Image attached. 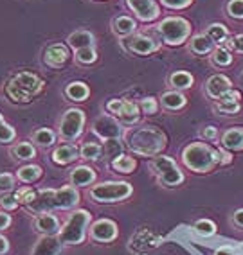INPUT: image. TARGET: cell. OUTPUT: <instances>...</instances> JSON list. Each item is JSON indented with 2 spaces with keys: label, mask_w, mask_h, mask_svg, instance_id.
Segmentation results:
<instances>
[{
  "label": "cell",
  "mask_w": 243,
  "mask_h": 255,
  "mask_svg": "<svg viewBox=\"0 0 243 255\" xmlns=\"http://www.w3.org/2000/svg\"><path fill=\"white\" fill-rule=\"evenodd\" d=\"M81 200L78 189L74 185H65L61 189H41L36 198L25 207L27 212L38 216L51 210H70L76 209Z\"/></svg>",
  "instance_id": "1"
},
{
  "label": "cell",
  "mask_w": 243,
  "mask_h": 255,
  "mask_svg": "<svg viewBox=\"0 0 243 255\" xmlns=\"http://www.w3.org/2000/svg\"><path fill=\"white\" fill-rule=\"evenodd\" d=\"M126 147L133 155L139 156H159L166 147V135L155 126H133L124 133Z\"/></svg>",
  "instance_id": "2"
},
{
  "label": "cell",
  "mask_w": 243,
  "mask_h": 255,
  "mask_svg": "<svg viewBox=\"0 0 243 255\" xmlns=\"http://www.w3.org/2000/svg\"><path fill=\"white\" fill-rule=\"evenodd\" d=\"M182 162L195 173H211L216 165H222L220 149H213L206 142H193L184 147Z\"/></svg>",
  "instance_id": "3"
},
{
  "label": "cell",
  "mask_w": 243,
  "mask_h": 255,
  "mask_svg": "<svg viewBox=\"0 0 243 255\" xmlns=\"http://www.w3.org/2000/svg\"><path fill=\"white\" fill-rule=\"evenodd\" d=\"M90 219L92 218L87 210H74V212H70L69 218L65 219V223L61 225L60 234H58L60 241L69 246L85 243V239L88 236Z\"/></svg>",
  "instance_id": "4"
},
{
  "label": "cell",
  "mask_w": 243,
  "mask_h": 255,
  "mask_svg": "<svg viewBox=\"0 0 243 255\" xmlns=\"http://www.w3.org/2000/svg\"><path fill=\"white\" fill-rule=\"evenodd\" d=\"M43 88V81L32 72H20L9 81L5 92L14 103H29Z\"/></svg>",
  "instance_id": "5"
},
{
  "label": "cell",
  "mask_w": 243,
  "mask_h": 255,
  "mask_svg": "<svg viewBox=\"0 0 243 255\" xmlns=\"http://www.w3.org/2000/svg\"><path fill=\"white\" fill-rule=\"evenodd\" d=\"M133 194V187L128 182H103L92 185L88 198L96 203H117L128 200Z\"/></svg>",
  "instance_id": "6"
},
{
  "label": "cell",
  "mask_w": 243,
  "mask_h": 255,
  "mask_svg": "<svg viewBox=\"0 0 243 255\" xmlns=\"http://www.w3.org/2000/svg\"><path fill=\"white\" fill-rule=\"evenodd\" d=\"M157 32L168 45H182L191 36V23L182 16H168L157 25Z\"/></svg>",
  "instance_id": "7"
},
{
  "label": "cell",
  "mask_w": 243,
  "mask_h": 255,
  "mask_svg": "<svg viewBox=\"0 0 243 255\" xmlns=\"http://www.w3.org/2000/svg\"><path fill=\"white\" fill-rule=\"evenodd\" d=\"M152 173L155 174L157 182L164 187H179L184 183V173L170 156H155L152 162Z\"/></svg>",
  "instance_id": "8"
},
{
  "label": "cell",
  "mask_w": 243,
  "mask_h": 255,
  "mask_svg": "<svg viewBox=\"0 0 243 255\" xmlns=\"http://www.w3.org/2000/svg\"><path fill=\"white\" fill-rule=\"evenodd\" d=\"M83 126H85V114H83V110H67L60 121V137L67 142L76 140L83 133Z\"/></svg>",
  "instance_id": "9"
},
{
  "label": "cell",
  "mask_w": 243,
  "mask_h": 255,
  "mask_svg": "<svg viewBox=\"0 0 243 255\" xmlns=\"http://www.w3.org/2000/svg\"><path fill=\"white\" fill-rule=\"evenodd\" d=\"M92 131L103 140H112V138H119L123 135V124L110 115H99L92 124Z\"/></svg>",
  "instance_id": "10"
},
{
  "label": "cell",
  "mask_w": 243,
  "mask_h": 255,
  "mask_svg": "<svg viewBox=\"0 0 243 255\" xmlns=\"http://www.w3.org/2000/svg\"><path fill=\"white\" fill-rule=\"evenodd\" d=\"M106 110L110 114L117 115V117L126 124H133L139 121V115H141V108H139L137 103L133 101H124V99H112L108 105H106Z\"/></svg>",
  "instance_id": "11"
},
{
  "label": "cell",
  "mask_w": 243,
  "mask_h": 255,
  "mask_svg": "<svg viewBox=\"0 0 243 255\" xmlns=\"http://www.w3.org/2000/svg\"><path fill=\"white\" fill-rule=\"evenodd\" d=\"M88 236H90L92 241L97 243H112L117 239L119 236V230H117V223L112 221V219H97L96 223L90 225V230H88Z\"/></svg>",
  "instance_id": "12"
},
{
  "label": "cell",
  "mask_w": 243,
  "mask_h": 255,
  "mask_svg": "<svg viewBox=\"0 0 243 255\" xmlns=\"http://www.w3.org/2000/svg\"><path fill=\"white\" fill-rule=\"evenodd\" d=\"M126 4L142 22H153L161 14V7L155 0H126Z\"/></svg>",
  "instance_id": "13"
},
{
  "label": "cell",
  "mask_w": 243,
  "mask_h": 255,
  "mask_svg": "<svg viewBox=\"0 0 243 255\" xmlns=\"http://www.w3.org/2000/svg\"><path fill=\"white\" fill-rule=\"evenodd\" d=\"M159 47H161L159 41L150 36H144V34H132V36H128V40H126V49L141 56L157 52Z\"/></svg>",
  "instance_id": "14"
},
{
  "label": "cell",
  "mask_w": 243,
  "mask_h": 255,
  "mask_svg": "<svg viewBox=\"0 0 243 255\" xmlns=\"http://www.w3.org/2000/svg\"><path fill=\"white\" fill-rule=\"evenodd\" d=\"M63 246L58 236H41L32 246L31 255H61Z\"/></svg>",
  "instance_id": "15"
},
{
  "label": "cell",
  "mask_w": 243,
  "mask_h": 255,
  "mask_svg": "<svg viewBox=\"0 0 243 255\" xmlns=\"http://www.w3.org/2000/svg\"><path fill=\"white\" fill-rule=\"evenodd\" d=\"M34 230H36L40 236H58L61 230L60 219L56 218L51 212H45V214H38L34 216Z\"/></svg>",
  "instance_id": "16"
},
{
  "label": "cell",
  "mask_w": 243,
  "mask_h": 255,
  "mask_svg": "<svg viewBox=\"0 0 243 255\" xmlns=\"http://www.w3.org/2000/svg\"><path fill=\"white\" fill-rule=\"evenodd\" d=\"M231 88H233V85H231V79L227 78V76H224V74H215V76H211V78L207 79V83H206L207 96L211 97V99H215V101L220 99L225 92H229Z\"/></svg>",
  "instance_id": "17"
},
{
  "label": "cell",
  "mask_w": 243,
  "mask_h": 255,
  "mask_svg": "<svg viewBox=\"0 0 243 255\" xmlns=\"http://www.w3.org/2000/svg\"><path fill=\"white\" fill-rule=\"evenodd\" d=\"M69 59V49L61 43H54V45H49L43 52V61H45L49 67L52 69H58L61 65L67 63Z\"/></svg>",
  "instance_id": "18"
},
{
  "label": "cell",
  "mask_w": 243,
  "mask_h": 255,
  "mask_svg": "<svg viewBox=\"0 0 243 255\" xmlns=\"http://www.w3.org/2000/svg\"><path fill=\"white\" fill-rule=\"evenodd\" d=\"M96 171L90 165H78L70 171V185L74 187H88L96 182Z\"/></svg>",
  "instance_id": "19"
},
{
  "label": "cell",
  "mask_w": 243,
  "mask_h": 255,
  "mask_svg": "<svg viewBox=\"0 0 243 255\" xmlns=\"http://www.w3.org/2000/svg\"><path fill=\"white\" fill-rule=\"evenodd\" d=\"M76 158H81V156H79V149L72 144H61L52 151V162L58 165L72 164Z\"/></svg>",
  "instance_id": "20"
},
{
  "label": "cell",
  "mask_w": 243,
  "mask_h": 255,
  "mask_svg": "<svg viewBox=\"0 0 243 255\" xmlns=\"http://www.w3.org/2000/svg\"><path fill=\"white\" fill-rule=\"evenodd\" d=\"M222 147L229 151H242L243 149V128H231L222 133L220 137Z\"/></svg>",
  "instance_id": "21"
},
{
  "label": "cell",
  "mask_w": 243,
  "mask_h": 255,
  "mask_svg": "<svg viewBox=\"0 0 243 255\" xmlns=\"http://www.w3.org/2000/svg\"><path fill=\"white\" fill-rule=\"evenodd\" d=\"M112 29L117 36L124 38V36H132L133 31L137 29V23L135 20L130 18V16H117V18L112 22Z\"/></svg>",
  "instance_id": "22"
},
{
  "label": "cell",
  "mask_w": 243,
  "mask_h": 255,
  "mask_svg": "<svg viewBox=\"0 0 243 255\" xmlns=\"http://www.w3.org/2000/svg\"><path fill=\"white\" fill-rule=\"evenodd\" d=\"M65 96L69 97L70 101H76V103H81L90 96V88L85 85L83 81H72L67 85L65 88Z\"/></svg>",
  "instance_id": "23"
},
{
  "label": "cell",
  "mask_w": 243,
  "mask_h": 255,
  "mask_svg": "<svg viewBox=\"0 0 243 255\" xmlns=\"http://www.w3.org/2000/svg\"><path fill=\"white\" fill-rule=\"evenodd\" d=\"M161 103L166 110H180L186 106L188 99H186V96H184L182 92L173 90V92H166V94H162Z\"/></svg>",
  "instance_id": "24"
},
{
  "label": "cell",
  "mask_w": 243,
  "mask_h": 255,
  "mask_svg": "<svg viewBox=\"0 0 243 255\" xmlns=\"http://www.w3.org/2000/svg\"><path fill=\"white\" fill-rule=\"evenodd\" d=\"M215 50V43L207 34H197L195 38H191V52L198 56L209 54Z\"/></svg>",
  "instance_id": "25"
},
{
  "label": "cell",
  "mask_w": 243,
  "mask_h": 255,
  "mask_svg": "<svg viewBox=\"0 0 243 255\" xmlns=\"http://www.w3.org/2000/svg\"><path fill=\"white\" fill-rule=\"evenodd\" d=\"M67 41H69V45L74 50H79V49H85V47L94 45V34L88 31H76L70 34Z\"/></svg>",
  "instance_id": "26"
},
{
  "label": "cell",
  "mask_w": 243,
  "mask_h": 255,
  "mask_svg": "<svg viewBox=\"0 0 243 255\" xmlns=\"http://www.w3.org/2000/svg\"><path fill=\"white\" fill-rule=\"evenodd\" d=\"M11 155L16 160H32L36 156V147L31 142H16L11 147Z\"/></svg>",
  "instance_id": "27"
},
{
  "label": "cell",
  "mask_w": 243,
  "mask_h": 255,
  "mask_svg": "<svg viewBox=\"0 0 243 255\" xmlns=\"http://www.w3.org/2000/svg\"><path fill=\"white\" fill-rule=\"evenodd\" d=\"M195 79L189 72L186 70H179V72H173L170 76V85L175 88V90H186V88H191Z\"/></svg>",
  "instance_id": "28"
},
{
  "label": "cell",
  "mask_w": 243,
  "mask_h": 255,
  "mask_svg": "<svg viewBox=\"0 0 243 255\" xmlns=\"http://www.w3.org/2000/svg\"><path fill=\"white\" fill-rule=\"evenodd\" d=\"M41 167L40 165H23V167L18 169V173H16V178H18L22 183H34L36 180H40L41 178Z\"/></svg>",
  "instance_id": "29"
},
{
  "label": "cell",
  "mask_w": 243,
  "mask_h": 255,
  "mask_svg": "<svg viewBox=\"0 0 243 255\" xmlns=\"http://www.w3.org/2000/svg\"><path fill=\"white\" fill-rule=\"evenodd\" d=\"M32 142L40 147H51L52 144L56 142V133L49 128H41V129H36L32 133Z\"/></svg>",
  "instance_id": "30"
},
{
  "label": "cell",
  "mask_w": 243,
  "mask_h": 255,
  "mask_svg": "<svg viewBox=\"0 0 243 255\" xmlns=\"http://www.w3.org/2000/svg\"><path fill=\"white\" fill-rule=\"evenodd\" d=\"M112 167H114V171H117V173L128 174V173H133V171H135L137 162L128 155H121L115 160H112Z\"/></svg>",
  "instance_id": "31"
},
{
  "label": "cell",
  "mask_w": 243,
  "mask_h": 255,
  "mask_svg": "<svg viewBox=\"0 0 243 255\" xmlns=\"http://www.w3.org/2000/svg\"><path fill=\"white\" fill-rule=\"evenodd\" d=\"M207 36L211 38L213 43H225L227 41V38H229V31H227V27H225L224 23H211L209 27H207Z\"/></svg>",
  "instance_id": "32"
},
{
  "label": "cell",
  "mask_w": 243,
  "mask_h": 255,
  "mask_svg": "<svg viewBox=\"0 0 243 255\" xmlns=\"http://www.w3.org/2000/svg\"><path fill=\"white\" fill-rule=\"evenodd\" d=\"M101 155H103V146H99L96 142H87V144H83L81 149H79V156L85 160H90V162L99 160Z\"/></svg>",
  "instance_id": "33"
},
{
  "label": "cell",
  "mask_w": 243,
  "mask_h": 255,
  "mask_svg": "<svg viewBox=\"0 0 243 255\" xmlns=\"http://www.w3.org/2000/svg\"><path fill=\"white\" fill-rule=\"evenodd\" d=\"M211 54V61L215 67H227L233 61V56H231V52L225 47H218V49L213 50Z\"/></svg>",
  "instance_id": "34"
},
{
  "label": "cell",
  "mask_w": 243,
  "mask_h": 255,
  "mask_svg": "<svg viewBox=\"0 0 243 255\" xmlns=\"http://www.w3.org/2000/svg\"><path fill=\"white\" fill-rule=\"evenodd\" d=\"M193 228H195V232L198 236L202 237H211L216 234V225L213 223L211 219H198L197 223L193 225Z\"/></svg>",
  "instance_id": "35"
},
{
  "label": "cell",
  "mask_w": 243,
  "mask_h": 255,
  "mask_svg": "<svg viewBox=\"0 0 243 255\" xmlns=\"http://www.w3.org/2000/svg\"><path fill=\"white\" fill-rule=\"evenodd\" d=\"M20 201L16 196V191H7V192H0V207L4 210H14L18 209Z\"/></svg>",
  "instance_id": "36"
},
{
  "label": "cell",
  "mask_w": 243,
  "mask_h": 255,
  "mask_svg": "<svg viewBox=\"0 0 243 255\" xmlns=\"http://www.w3.org/2000/svg\"><path fill=\"white\" fill-rule=\"evenodd\" d=\"M103 151H105V156L110 160H115L117 156L123 155V146H121L119 138H112V140H105V146H103Z\"/></svg>",
  "instance_id": "37"
},
{
  "label": "cell",
  "mask_w": 243,
  "mask_h": 255,
  "mask_svg": "<svg viewBox=\"0 0 243 255\" xmlns=\"http://www.w3.org/2000/svg\"><path fill=\"white\" fill-rule=\"evenodd\" d=\"M216 110L225 115H236L242 110V103H238V101H216Z\"/></svg>",
  "instance_id": "38"
},
{
  "label": "cell",
  "mask_w": 243,
  "mask_h": 255,
  "mask_svg": "<svg viewBox=\"0 0 243 255\" xmlns=\"http://www.w3.org/2000/svg\"><path fill=\"white\" fill-rule=\"evenodd\" d=\"M76 59L83 65H90L97 59V52L94 47H85V49L76 50Z\"/></svg>",
  "instance_id": "39"
},
{
  "label": "cell",
  "mask_w": 243,
  "mask_h": 255,
  "mask_svg": "<svg viewBox=\"0 0 243 255\" xmlns=\"http://www.w3.org/2000/svg\"><path fill=\"white\" fill-rule=\"evenodd\" d=\"M36 194H38V191H32L31 187H22V189L16 191V196H18L20 205H23V207H27L29 203L36 198Z\"/></svg>",
  "instance_id": "40"
},
{
  "label": "cell",
  "mask_w": 243,
  "mask_h": 255,
  "mask_svg": "<svg viewBox=\"0 0 243 255\" xmlns=\"http://www.w3.org/2000/svg\"><path fill=\"white\" fill-rule=\"evenodd\" d=\"M16 138V131L7 123L0 124V144H9Z\"/></svg>",
  "instance_id": "41"
},
{
  "label": "cell",
  "mask_w": 243,
  "mask_h": 255,
  "mask_svg": "<svg viewBox=\"0 0 243 255\" xmlns=\"http://www.w3.org/2000/svg\"><path fill=\"white\" fill-rule=\"evenodd\" d=\"M227 13L236 20H243V0H229Z\"/></svg>",
  "instance_id": "42"
},
{
  "label": "cell",
  "mask_w": 243,
  "mask_h": 255,
  "mask_svg": "<svg viewBox=\"0 0 243 255\" xmlns=\"http://www.w3.org/2000/svg\"><path fill=\"white\" fill-rule=\"evenodd\" d=\"M14 183H16V176L11 173H2L0 174V192L14 191Z\"/></svg>",
  "instance_id": "43"
},
{
  "label": "cell",
  "mask_w": 243,
  "mask_h": 255,
  "mask_svg": "<svg viewBox=\"0 0 243 255\" xmlns=\"http://www.w3.org/2000/svg\"><path fill=\"white\" fill-rule=\"evenodd\" d=\"M139 108H141L142 114L153 115V114H157V110H159V103H157L155 97H146V99H142V101H141V105H139Z\"/></svg>",
  "instance_id": "44"
},
{
  "label": "cell",
  "mask_w": 243,
  "mask_h": 255,
  "mask_svg": "<svg viewBox=\"0 0 243 255\" xmlns=\"http://www.w3.org/2000/svg\"><path fill=\"white\" fill-rule=\"evenodd\" d=\"M234 50V52H240L243 54V34H238V36L227 38V50Z\"/></svg>",
  "instance_id": "45"
},
{
  "label": "cell",
  "mask_w": 243,
  "mask_h": 255,
  "mask_svg": "<svg viewBox=\"0 0 243 255\" xmlns=\"http://www.w3.org/2000/svg\"><path fill=\"white\" fill-rule=\"evenodd\" d=\"M166 7H171V9H184L188 5L193 4V0H161Z\"/></svg>",
  "instance_id": "46"
},
{
  "label": "cell",
  "mask_w": 243,
  "mask_h": 255,
  "mask_svg": "<svg viewBox=\"0 0 243 255\" xmlns=\"http://www.w3.org/2000/svg\"><path fill=\"white\" fill-rule=\"evenodd\" d=\"M11 223H13L11 214H7V210H0V232L7 230L11 227Z\"/></svg>",
  "instance_id": "47"
},
{
  "label": "cell",
  "mask_w": 243,
  "mask_h": 255,
  "mask_svg": "<svg viewBox=\"0 0 243 255\" xmlns=\"http://www.w3.org/2000/svg\"><path fill=\"white\" fill-rule=\"evenodd\" d=\"M216 135H218V131H216L215 126H207L202 129V137L206 138V140H213V138H216Z\"/></svg>",
  "instance_id": "48"
},
{
  "label": "cell",
  "mask_w": 243,
  "mask_h": 255,
  "mask_svg": "<svg viewBox=\"0 0 243 255\" xmlns=\"http://www.w3.org/2000/svg\"><path fill=\"white\" fill-rule=\"evenodd\" d=\"M215 255H238V252L234 250L233 246H220V248H216Z\"/></svg>",
  "instance_id": "49"
},
{
  "label": "cell",
  "mask_w": 243,
  "mask_h": 255,
  "mask_svg": "<svg viewBox=\"0 0 243 255\" xmlns=\"http://www.w3.org/2000/svg\"><path fill=\"white\" fill-rule=\"evenodd\" d=\"M7 252H9V241H7V237L0 234V255H5Z\"/></svg>",
  "instance_id": "50"
},
{
  "label": "cell",
  "mask_w": 243,
  "mask_h": 255,
  "mask_svg": "<svg viewBox=\"0 0 243 255\" xmlns=\"http://www.w3.org/2000/svg\"><path fill=\"white\" fill-rule=\"evenodd\" d=\"M233 223L236 225V227L243 228V209H240V210H236V212H234V216H233Z\"/></svg>",
  "instance_id": "51"
},
{
  "label": "cell",
  "mask_w": 243,
  "mask_h": 255,
  "mask_svg": "<svg viewBox=\"0 0 243 255\" xmlns=\"http://www.w3.org/2000/svg\"><path fill=\"white\" fill-rule=\"evenodd\" d=\"M238 252H240V254H242V255H243V241H242V243H240V248H238Z\"/></svg>",
  "instance_id": "52"
},
{
  "label": "cell",
  "mask_w": 243,
  "mask_h": 255,
  "mask_svg": "<svg viewBox=\"0 0 243 255\" xmlns=\"http://www.w3.org/2000/svg\"><path fill=\"white\" fill-rule=\"evenodd\" d=\"M2 123H5V121H4V119H2V115H0V124H2Z\"/></svg>",
  "instance_id": "53"
}]
</instances>
